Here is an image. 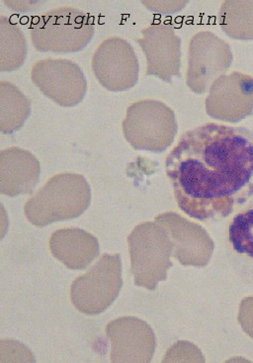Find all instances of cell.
Returning <instances> with one entry per match:
<instances>
[{"instance_id":"obj_10","label":"cell","mask_w":253,"mask_h":363,"mask_svg":"<svg viewBox=\"0 0 253 363\" xmlns=\"http://www.w3.org/2000/svg\"><path fill=\"white\" fill-rule=\"evenodd\" d=\"M137 40L147 59V76L172 82L180 76L181 67V39L174 27L164 23L152 24L142 31Z\"/></svg>"},{"instance_id":"obj_4","label":"cell","mask_w":253,"mask_h":363,"mask_svg":"<svg viewBox=\"0 0 253 363\" xmlns=\"http://www.w3.org/2000/svg\"><path fill=\"white\" fill-rule=\"evenodd\" d=\"M122 128L125 139L133 147L152 152L167 149L179 129L174 110L154 99L140 100L130 105Z\"/></svg>"},{"instance_id":"obj_2","label":"cell","mask_w":253,"mask_h":363,"mask_svg":"<svg viewBox=\"0 0 253 363\" xmlns=\"http://www.w3.org/2000/svg\"><path fill=\"white\" fill-rule=\"evenodd\" d=\"M90 199L89 184L82 175L61 174L26 202L24 211L31 224L44 227L80 216L89 208Z\"/></svg>"},{"instance_id":"obj_16","label":"cell","mask_w":253,"mask_h":363,"mask_svg":"<svg viewBox=\"0 0 253 363\" xmlns=\"http://www.w3.org/2000/svg\"><path fill=\"white\" fill-rule=\"evenodd\" d=\"M142 4L155 13H174L180 11L188 4V1H142Z\"/></svg>"},{"instance_id":"obj_3","label":"cell","mask_w":253,"mask_h":363,"mask_svg":"<svg viewBox=\"0 0 253 363\" xmlns=\"http://www.w3.org/2000/svg\"><path fill=\"white\" fill-rule=\"evenodd\" d=\"M94 26L89 15L62 6L40 16L30 32L33 46L39 52H75L89 44Z\"/></svg>"},{"instance_id":"obj_9","label":"cell","mask_w":253,"mask_h":363,"mask_svg":"<svg viewBox=\"0 0 253 363\" xmlns=\"http://www.w3.org/2000/svg\"><path fill=\"white\" fill-rule=\"evenodd\" d=\"M205 107L220 121L237 123L253 112V77L242 72L223 74L213 82Z\"/></svg>"},{"instance_id":"obj_12","label":"cell","mask_w":253,"mask_h":363,"mask_svg":"<svg viewBox=\"0 0 253 363\" xmlns=\"http://www.w3.org/2000/svg\"><path fill=\"white\" fill-rule=\"evenodd\" d=\"M1 194L9 196L28 194L40 177V164L29 152L9 147L1 152Z\"/></svg>"},{"instance_id":"obj_15","label":"cell","mask_w":253,"mask_h":363,"mask_svg":"<svg viewBox=\"0 0 253 363\" xmlns=\"http://www.w3.org/2000/svg\"><path fill=\"white\" fill-rule=\"evenodd\" d=\"M26 39L22 30L9 18H0V71L13 72L24 64Z\"/></svg>"},{"instance_id":"obj_14","label":"cell","mask_w":253,"mask_h":363,"mask_svg":"<svg viewBox=\"0 0 253 363\" xmlns=\"http://www.w3.org/2000/svg\"><path fill=\"white\" fill-rule=\"evenodd\" d=\"M220 28L230 38L253 41V1L223 2L219 12Z\"/></svg>"},{"instance_id":"obj_8","label":"cell","mask_w":253,"mask_h":363,"mask_svg":"<svg viewBox=\"0 0 253 363\" xmlns=\"http://www.w3.org/2000/svg\"><path fill=\"white\" fill-rule=\"evenodd\" d=\"M92 72L109 91H126L139 79V61L134 48L120 37H109L97 48L91 61Z\"/></svg>"},{"instance_id":"obj_7","label":"cell","mask_w":253,"mask_h":363,"mask_svg":"<svg viewBox=\"0 0 253 363\" xmlns=\"http://www.w3.org/2000/svg\"><path fill=\"white\" fill-rule=\"evenodd\" d=\"M31 79L45 96L60 106H77L86 94L84 72L71 60H40L32 67Z\"/></svg>"},{"instance_id":"obj_5","label":"cell","mask_w":253,"mask_h":363,"mask_svg":"<svg viewBox=\"0 0 253 363\" xmlns=\"http://www.w3.org/2000/svg\"><path fill=\"white\" fill-rule=\"evenodd\" d=\"M230 45L210 31L195 34L188 49L186 84L197 94L209 91L216 82L232 66Z\"/></svg>"},{"instance_id":"obj_11","label":"cell","mask_w":253,"mask_h":363,"mask_svg":"<svg viewBox=\"0 0 253 363\" xmlns=\"http://www.w3.org/2000/svg\"><path fill=\"white\" fill-rule=\"evenodd\" d=\"M227 239L237 274L253 288V196L230 220Z\"/></svg>"},{"instance_id":"obj_13","label":"cell","mask_w":253,"mask_h":363,"mask_svg":"<svg viewBox=\"0 0 253 363\" xmlns=\"http://www.w3.org/2000/svg\"><path fill=\"white\" fill-rule=\"evenodd\" d=\"M31 113L29 99L15 85L0 82V130L4 134L18 131Z\"/></svg>"},{"instance_id":"obj_1","label":"cell","mask_w":253,"mask_h":363,"mask_svg":"<svg viewBox=\"0 0 253 363\" xmlns=\"http://www.w3.org/2000/svg\"><path fill=\"white\" fill-rule=\"evenodd\" d=\"M165 172L187 216H230L253 196V132L218 123L185 132L165 160Z\"/></svg>"},{"instance_id":"obj_6","label":"cell","mask_w":253,"mask_h":363,"mask_svg":"<svg viewBox=\"0 0 253 363\" xmlns=\"http://www.w3.org/2000/svg\"><path fill=\"white\" fill-rule=\"evenodd\" d=\"M122 284L119 255H105L89 272L75 280L71 289L72 303L84 314H99L116 299Z\"/></svg>"}]
</instances>
